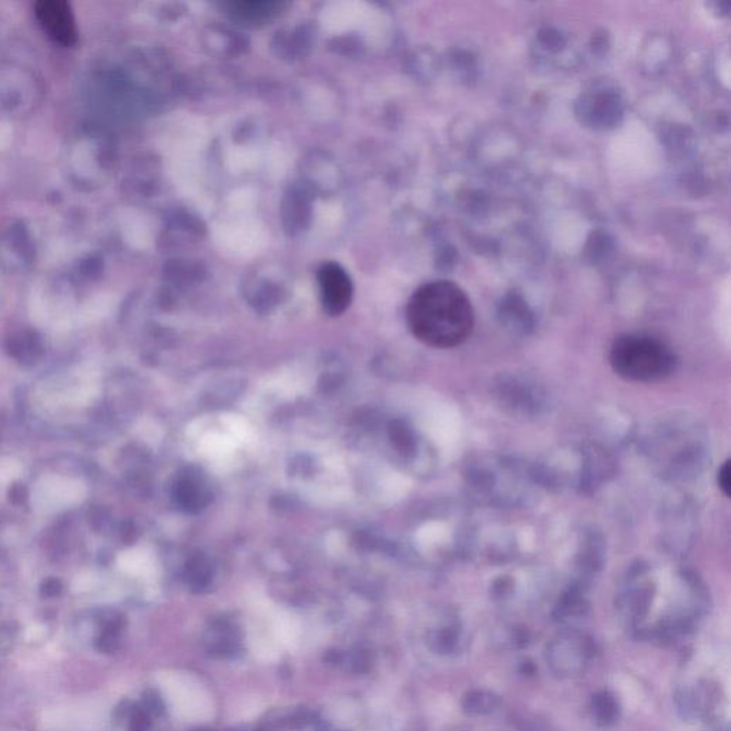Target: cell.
Listing matches in <instances>:
<instances>
[{
	"label": "cell",
	"instance_id": "3957f363",
	"mask_svg": "<svg viewBox=\"0 0 731 731\" xmlns=\"http://www.w3.org/2000/svg\"><path fill=\"white\" fill-rule=\"evenodd\" d=\"M321 304L327 314L338 316L351 303L353 284L347 272L334 262L324 263L317 273Z\"/></svg>",
	"mask_w": 731,
	"mask_h": 731
},
{
	"label": "cell",
	"instance_id": "8992f818",
	"mask_svg": "<svg viewBox=\"0 0 731 731\" xmlns=\"http://www.w3.org/2000/svg\"><path fill=\"white\" fill-rule=\"evenodd\" d=\"M174 497L183 510H202L210 498L209 487L199 473L186 471L174 486Z\"/></svg>",
	"mask_w": 731,
	"mask_h": 731
},
{
	"label": "cell",
	"instance_id": "7a4b0ae2",
	"mask_svg": "<svg viewBox=\"0 0 731 731\" xmlns=\"http://www.w3.org/2000/svg\"><path fill=\"white\" fill-rule=\"evenodd\" d=\"M609 358L616 375L636 383L664 380L677 368V357L667 344L643 334H624L616 338Z\"/></svg>",
	"mask_w": 731,
	"mask_h": 731
},
{
	"label": "cell",
	"instance_id": "6da1fadb",
	"mask_svg": "<svg viewBox=\"0 0 731 731\" xmlns=\"http://www.w3.org/2000/svg\"><path fill=\"white\" fill-rule=\"evenodd\" d=\"M406 316L413 336L434 348L464 343L474 327V310L467 294L449 280L420 286L409 300Z\"/></svg>",
	"mask_w": 731,
	"mask_h": 731
},
{
	"label": "cell",
	"instance_id": "277c9868",
	"mask_svg": "<svg viewBox=\"0 0 731 731\" xmlns=\"http://www.w3.org/2000/svg\"><path fill=\"white\" fill-rule=\"evenodd\" d=\"M36 16L45 32L63 46L78 42V28L72 8L65 0H42L36 4Z\"/></svg>",
	"mask_w": 731,
	"mask_h": 731
},
{
	"label": "cell",
	"instance_id": "52a82bcc",
	"mask_svg": "<svg viewBox=\"0 0 731 731\" xmlns=\"http://www.w3.org/2000/svg\"><path fill=\"white\" fill-rule=\"evenodd\" d=\"M279 9L280 5L276 2H239L232 5L233 15L246 22L270 19Z\"/></svg>",
	"mask_w": 731,
	"mask_h": 731
},
{
	"label": "cell",
	"instance_id": "30bf717a",
	"mask_svg": "<svg viewBox=\"0 0 731 731\" xmlns=\"http://www.w3.org/2000/svg\"><path fill=\"white\" fill-rule=\"evenodd\" d=\"M717 483L720 490L724 493V496L730 497L731 494V461L725 460L724 464L720 467L717 474Z\"/></svg>",
	"mask_w": 731,
	"mask_h": 731
},
{
	"label": "cell",
	"instance_id": "ba28073f",
	"mask_svg": "<svg viewBox=\"0 0 731 731\" xmlns=\"http://www.w3.org/2000/svg\"><path fill=\"white\" fill-rule=\"evenodd\" d=\"M594 714H596L597 720L602 721L603 724H609V722L614 721V718L617 715L616 700L607 693L596 695L594 697Z\"/></svg>",
	"mask_w": 731,
	"mask_h": 731
},
{
	"label": "cell",
	"instance_id": "5b68a950",
	"mask_svg": "<svg viewBox=\"0 0 731 731\" xmlns=\"http://www.w3.org/2000/svg\"><path fill=\"white\" fill-rule=\"evenodd\" d=\"M589 643L583 637L565 636L553 641L548 656L550 663L559 673H576L580 671L589 657Z\"/></svg>",
	"mask_w": 731,
	"mask_h": 731
},
{
	"label": "cell",
	"instance_id": "9c48e42d",
	"mask_svg": "<svg viewBox=\"0 0 731 731\" xmlns=\"http://www.w3.org/2000/svg\"><path fill=\"white\" fill-rule=\"evenodd\" d=\"M497 703V698L493 695V694H487V693H483V691H474V693H470L467 697H466V708L470 711V713H486V711H490L493 710V707L496 705Z\"/></svg>",
	"mask_w": 731,
	"mask_h": 731
}]
</instances>
